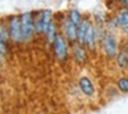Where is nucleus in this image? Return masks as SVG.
Segmentation results:
<instances>
[{
  "instance_id": "1",
  "label": "nucleus",
  "mask_w": 128,
  "mask_h": 114,
  "mask_svg": "<svg viewBox=\"0 0 128 114\" xmlns=\"http://www.w3.org/2000/svg\"><path fill=\"white\" fill-rule=\"evenodd\" d=\"M8 33L10 39L15 43H21L25 37L22 33V26H21V17L20 15H12L8 19Z\"/></svg>"
},
{
  "instance_id": "2",
  "label": "nucleus",
  "mask_w": 128,
  "mask_h": 114,
  "mask_svg": "<svg viewBox=\"0 0 128 114\" xmlns=\"http://www.w3.org/2000/svg\"><path fill=\"white\" fill-rule=\"evenodd\" d=\"M100 44H102V48H103V52L108 58H114L117 54V40L114 37L113 33L108 32V33L103 34L102 40H100Z\"/></svg>"
},
{
  "instance_id": "3",
  "label": "nucleus",
  "mask_w": 128,
  "mask_h": 114,
  "mask_svg": "<svg viewBox=\"0 0 128 114\" xmlns=\"http://www.w3.org/2000/svg\"><path fill=\"white\" fill-rule=\"evenodd\" d=\"M54 54L59 62H65L68 59V43L62 34H56L55 40L52 43Z\"/></svg>"
},
{
  "instance_id": "4",
  "label": "nucleus",
  "mask_w": 128,
  "mask_h": 114,
  "mask_svg": "<svg viewBox=\"0 0 128 114\" xmlns=\"http://www.w3.org/2000/svg\"><path fill=\"white\" fill-rule=\"evenodd\" d=\"M52 12L50 10H44V11L39 12V14L34 17V30L39 32V33H46L50 22L52 21Z\"/></svg>"
},
{
  "instance_id": "5",
  "label": "nucleus",
  "mask_w": 128,
  "mask_h": 114,
  "mask_svg": "<svg viewBox=\"0 0 128 114\" xmlns=\"http://www.w3.org/2000/svg\"><path fill=\"white\" fill-rule=\"evenodd\" d=\"M21 26H22V33L25 39H30L32 33L34 32V21L30 12H24L21 15Z\"/></svg>"
},
{
  "instance_id": "6",
  "label": "nucleus",
  "mask_w": 128,
  "mask_h": 114,
  "mask_svg": "<svg viewBox=\"0 0 128 114\" xmlns=\"http://www.w3.org/2000/svg\"><path fill=\"white\" fill-rule=\"evenodd\" d=\"M62 29H64V34L66 37V40L69 41H77V26L69 19V17L65 18L62 22Z\"/></svg>"
},
{
  "instance_id": "7",
  "label": "nucleus",
  "mask_w": 128,
  "mask_h": 114,
  "mask_svg": "<svg viewBox=\"0 0 128 114\" xmlns=\"http://www.w3.org/2000/svg\"><path fill=\"white\" fill-rule=\"evenodd\" d=\"M86 45L81 44V43H76L73 41V45H72V55H73V59H74L77 63L83 65L87 62V51H86Z\"/></svg>"
},
{
  "instance_id": "8",
  "label": "nucleus",
  "mask_w": 128,
  "mask_h": 114,
  "mask_svg": "<svg viewBox=\"0 0 128 114\" xmlns=\"http://www.w3.org/2000/svg\"><path fill=\"white\" fill-rule=\"evenodd\" d=\"M98 41V37H96V30H95V25L94 23H90L88 29L86 32V37H84V43L83 44L88 48L90 51H94L95 50V45H96Z\"/></svg>"
},
{
  "instance_id": "9",
  "label": "nucleus",
  "mask_w": 128,
  "mask_h": 114,
  "mask_svg": "<svg viewBox=\"0 0 128 114\" xmlns=\"http://www.w3.org/2000/svg\"><path fill=\"white\" fill-rule=\"evenodd\" d=\"M78 87H80L81 92H83L86 96H94L95 87L88 77H86V76H84V77H80V80H78Z\"/></svg>"
},
{
  "instance_id": "10",
  "label": "nucleus",
  "mask_w": 128,
  "mask_h": 114,
  "mask_svg": "<svg viewBox=\"0 0 128 114\" xmlns=\"http://www.w3.org/2000/svg\"><path fill=\"white\" fill-rule=\"evenodd\" d=\"M114 58H116L117 66H118L121 70L128 69V50L127 48H121V50H118Z\"/></svg>"
},
{
  "instance_id": "11",
  "label": "nucleus",
  "mask_w": 128,
  "mask_h": 114,
  "mask_svg": "<svg viewBox=\"0 0 128 114\" xmlns=\"http://www.w3.org/2000/svg\"><path fill=\"white\" fill-rule=\"evenodd\" d=\"M90 23H91V21H90L88 18H83V21H81V22L78 23V26H77V41L81 43V44L84 43L86 32H87V29H88Z\"/></svg>"
},
{
  "instance_id": "12",
  "label": "nucleus",
  "mask_w": 128,
  "mask_h": 114,
  "mask_svg": "<svg viewBox=\"0 0 128 114\" xmlns=\"http://www.w3.org/2000/svg\"><path fill=\"white\" fill-rule=\"evenodd\" d=\"M114 17H116V21H117V23H118V26L127 25L128 23V7L127 6L121 7Z\"/></svg>"
},
{
  "instance_id": "13",
  "label": "nucleus",
  "mask_w": 128,
  "mask_h": 114,
  "mask_svg": "<svg viewBox=\"0 0 128 114\" xmlns=\"http://www.w3.org/2000/svg\"><path fill=\"white\" fill-rule=\"evenodd\" d=\"M44 34H46L48 41L54 43V40H55V37H56V26H55V23H54V21L50 22V25H48V28H47V30H46Z\"/></svg>"
},
{
  "instance_id": "14",
  "label": "nucleus",
  "mask_w": 128,
  "mask_h": 114,
  "mask_svg": "<svg viewBox=\"0 0 128 114\" xmlns=\"http://www.w3.org/2000/svg\"><path fill=\"white\" fill-rule=\"evenodd\" d=\"M68 17H69V19L72 21V22L74 23L76 26H78V23L83 21V17H81L80 11H78V10H76V8H72V10H70L69 14H68Z\"/></svg>"
},
{
  "instance_id": "15",
  "label": "nucleus",
  "mask_w": 128,
  "mask_h": 114,
  "mask_svg": "<svg viewBox=\"0 0 128 114\" xmlns=\"http://www.w3.org/2000/svg\"><path fill=\"white\" fill-rule=\"evenodd\" d=\"M117 88H118L120 92L127 94L128 92V77H120L117 80Z\"/></svg>"
},
{
  "instance_id": "16",
  "label": "nucleus",
  "mask_w": 128,
  "mask_h": 114,
  "mask_svg": "<svg viewBox=\"0 0 128 114\" xmlns=\"http://www.w3.org/2000/svg\"><path fill=\"white\" fill-rule=\"evenodd\" d=\"M7 43L8 41H6L3 37L0 36V54H2V55H4V54L7 52Z\"/></svg>"
},
{
  "instance_id": "17",
  "label": "nucleus",
  "mask_w": 128,
  "mask_h": 114,
  "mask_svg": "<svg viewBox=\"0 0 128 114\" xmlns=\"http://www.w3.org/2000/svg\"><path fill=\"white\" fill-rule=\"evenodd\" d=\"M121 28H122V30H124V33L128 36V23H127V25H124V26H121Z\"/></svg>"
},
{
  "instance_id": "18",
  "label": "nucleus",
  "mask_w": 128,
  "mask_h": 114,
  "mask_svg": "<svg viewBox=\"0 0 128 114\" xmlns=\"http://www.w3.org/2000/svg\"><path fill=\"white\" fill-rule=\"evenodd\" d=\"M117 1H120L121 4H124V6L128 7V0H117Z\"/></svg>"
}]
</instances>
